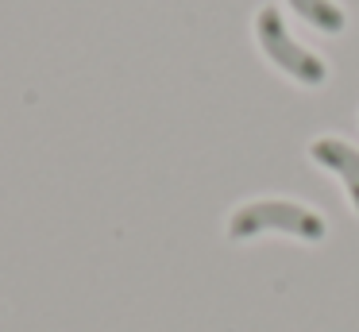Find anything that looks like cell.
<instances>
[{
  "instance_id": "6da1fadb",
  "label": "cell",
  "mask_w": 359,
  "mask_h": 332,
  "mask_svg": "<svg viewBox=\"0 0 359 332\" xmlns=\"http://www.w3.org/2000/svg\"><path fill=\"white\" fill-rule=\"evenodd\" d=\"M259 232H290L302 239H325V220L313 208L294 205V201H251V205L236 208L228 220V236L232 239H251Z\"/></svg>"
},
{
  "instance_id": "7a4b0ae2",
  "label": "cell",
  "mask_w": 359,
  "mask_h": 332,
  "mask_svg": "<svg viewBox=\"0 0 359 332\" xmlns=\"http://www.w3.org/2000/svg\"><path fill=\"white\" fill-rule=\"evenodd\" d=\"M255 39H259V46H263L266 58H271L278 69H286L294 81H302V85H320V81L328 77L325 62L290 39V31H286V23H282V12H278V8H263V12L255 15Z\"/></svg>"
},
{
  "instance_id": "3957f363",
  "label": "cell",
  "mask_w": 359,
  "mask_h": 332,
  "mask_svg": "<svg viewBox=\"0 0 359 332\" xmlns=\"http://www.w3.org/2000/svg\"><path fill=\"white\" fill-rule=\"evenodd\" d=\"M309 154H313V162H320L325 170L340 174L351 208L359 213V151L355 147H348L344 139H313Z\"/></svg>"
},
{
  "instance_id": "277c9868",
  "label": "cell",
  "mask_w": 359,
  "mask_h": 332,
  "mask_svg": "<svg viewBox=\"0 0 359 332\" xmlns=\"http://www.w3.org/2000/svg\"><path fill=\"white\" fill-rule=\"evenodd\" d=\"M290 4H294V12L302 15V20H309L313 27H320V31H344V12L340 8L332 4V0H290Z\"/></svg>"
}]
</instances>
